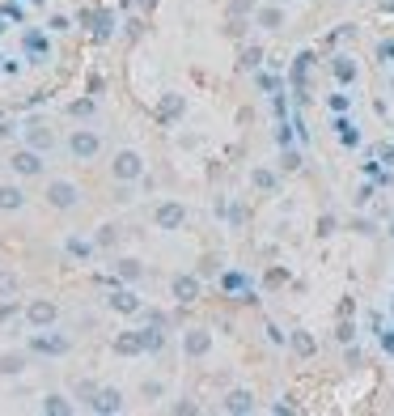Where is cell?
Masks as SVG:
<instances>
[{
    "label": "cell",
    "instance_id": "cell-1",
    "mask_svg": "<svg viewBox=\"0 0 394 416\" xmlns=\"http://www.w3.org/2000/svg\"><path fill=\"white\" fill-rule=\"evenodd\" d=\"M140 174H144V162H140V153H132V149L115 153V179L132 183V179H140Z\"/></svg>",
    "mask_w": 394,
    "mask_h": 416
},
{
    "label": "cell",
    "instance_id": "cell-2",
    "mask_svg": "<svg viewBox=\"0 0 394 416\" xmlns=\"http://www.w3.org/2000/svg\"><path fill=\"white\" fill-rule=\"evenodd\" d=\"M183 221H187V208L183 204H174V200L170 204H157V230H179Z\"/></svg>",
    "mask_w": 394,
    "mask_h": 416
},
{
    "label": "cell",
    "instance_id": "cell-3",
    "mask_svg": "<svg viewBox=\"0 0 394 416\" xmlns=\"http://www.w3.org/2000/svg\"><path fill=\"white\" fill-rule=\"evenodd\" d=\"M47 200H51V208H73V204L81 200V191H77L73 183H64V179H60V183H51V187H47Z\"/></svg>",
    "mask_w": 394,
    "mask_h": 416
},
{
    "label": "cell",
    "instance_id": "cell-4",
    "mask_svg": "<svg viewBox=\"0 0 394 416\" xmlns=\"http://www.w3.org/2000/svg\"><path fill=\"white\" fill-rule=\"evenodd\" d=\"M68 149H73V158H81V162H89V158H98V136L93 132H77L73 140H68Z\"/></svg>",
    "mask_w": 394,
    "mask_h": 416
},
{
    "label": "cell",
    "instance_id": "cell-5",
    "mask_svg": "<svg viewBox=\"0 0 394 416\" xmlns=\"http://www.w3.org/2000/svg\"><path fill=\"white\" fill-rule=\"evenodd\" d=\"M26 319H30L34 327H51V323H55V302H47V297H38V302H30V310H26Z\"/></svg>",
    "mask_w": 394,
    "mask_h": 416
},
{
    "label": "cell",
    "instance_id": "cell-6",
    "mask_svg": "<svg viewBox=\"0 0 394 416\" xmlns=\"http://www.w3.org/2000/svg\"><path fill=\"white\" fill-rule=\"evenodd\" d=\"M89 403H93V412H102V416H110V412H123V395H119V391H110V387H106V391H98Z\"/></svg>",
    "mask_w": 394,
    "mask_h": 416
},
{
    "label": "cell",
    "instance_id": "cell-7",
    "mask_svg": "<svg viewBox=\"0 0 394 416\" xmlns=\"http://www.w3.org/2000/svg\"><path fill=\"white\" fill-rule=\"evenodd\" d=\"M13 170L17 174H38L43 170V158H38L34 149H22V153H13Z\"/></svg>",
    "mask_w": 394,
    "mask_h": 416
},
{
    "label": "cell",
    "instance_id": "cell-8",
    "mask_svg": "<svg viewBox=\"0 0 394 416\" xmlns=\"http://www.w3.org/2000/svg\"><path fill=\"white\" fill-rule=\"evenodd\" d=\"M174 297H179V302H195V297H199V281H195V276H179V281H174Z\"/></svg>",
    "mask_w": 394,
    "mask_h": 416
},
{
    "label": "cell",
    "instance_id": "cell-9",
    "mask_svg": "<svg viewBox=\"0 0 394 416\" xmlns=\"http://www.w3.org/2000/svg\"><path fill=\"white\" fill-rule=\"evenodd\" d=\"M183 344H187V352H191V357H204V352L212 348V336H208V332H187V340H183Z\"/></svg>",
    "mask_w": 394,
    "mask_h": 416
},
{
    "label": "cell",
    "instance_id": "cell-10",
    "mask_svg": "<svg viewBox=\"0 0 394 416\" xmlns=\"http://www.w3.org/2000/svg\"><path fill=\"white\" fill-rule=\"evenodd\" d=\"M22 204H26L22 187H0V208H5V213H13V208H22Z\"/></svg>",
    "mask_w": 394,
    "mask_h": 416
},
{
    "label": "cell",
    "instance_id": "cell-11",
    "mask_svg": "<svg viewBox=\"0 0 394 416\" xmlns=\"http://www.w3.org/2000/svg\"><path fill=\"white\" fill-rule=\"evenodd\" d=\"M115 352H128V357H132V352H144V340H140V332H128V336H119V340H115Z\"/></svg>",
    "mask_w": 394,
    "mask_h": 416
},
{
    "label": "cell",
    "instance_id": "cell-12",
    "mask_svg": "<svg viewBox=\"0 0 394 416\" xmlns=\"http://www.w3.org/2000/svg\"><path fill=\"white\" fill-rule=\"evenodd\" d=\"M225 408H229V412H250L255 408V395L250 391H234L229 399H225Z\"/></svg>",
    "mask_w": 394,
    "mask_h": 416
},
{
    "label": "cell",
    "instance_id": "cell-13",
    "mask_svg": "<svg viewBox=\"0 0 394 416\" xmlns=\"http://www.w3.org/2000/svg\"><path fill=\"white\" fill-rule=\"evenodd\" d=\"M34 348H38V352H68V340H60V336H38Z\"/></svg>",
    "mask_w": 394,
    "mask_h": 416
},
{
    "label": "cell",
    "instance_id": "cell-14",
    "mask_svg": "<svg viewBox=\"0 0 394 416\" xmlns=\"http://www.w3.org/2000/svg\"><path fill=\"white\" fill-rule=\"evenodd\" d=\"M110 306L123 310V315H136V310H140V302H136L132 293H115V297H110Z\"/></svg>",
    "mask_w": 394,
    "mask_h": 416
},
{
    "label": "cell",
    "instance_id": "cell-15",
    "mask_svg": "<svg viewBox=\"0 0 394 416\" xmlns=\"http://www.w3.org/2000/svg\"><path fill=\"white\" fill-rule=\"evenodd\" d=\"M22 366H26V361H22L17 352H5V357H0V374H22Z\"/></svg>",
    "mask_w": 394,
    "mask_h": 416
},
{
    "label": "cell",
    "instance_id": "cell-16",
    "mask_svg": "<svg viewBox=\"0 0 394 416\" xmlns=\"http://www.w3.org/2000/svg\"><path fill=\"white\" fill-rule=\"evenodd\" d=\"M140 340H144V348H149V352H157V348H161V344H165V336H161V332H157V323H153V327H149V332H140Z\"/></svg>",
    "mask_w": 394,
    "mask_h": 416
},
{
    "label": "cell",
    "instance_id": "cell-17",
    "mask_svg": "<svg viewBox=\"0 0 394 416\" xmlns=\"http://www.w3.org/2000/svg\"><path fill=\"white\" fill-rule=\"evenodd\" d=\"M30 144H34V149H51V132L34 124V128H30Z\"/></svg>",
    "mask_w": 394,
    "mask_h": 416
},
{
    "label": "cell",
    "instance_id": "cell-18",
    "mask_svg": "<svg viewBox=\"0 0 394 416\" xmlns=\"http://www.w3.org/2000/svg\"><path fill=\"white\" fill-rule=\"evenodd\" d=\"M43 412H55V416H68L73 408H68V403H64L60 395H47V403H43Z\"/></svg>",
    "mask_w": 394,
    "mask_h": 416
},
{
    "label": "cell",
    "instance_id": "cell-19",
    "mask_svg": "<svg viewBox=\"0 0 394 416\" xmlns=\"http://www.w3.org/2000/svg\"><path fill=\"white\" fill-rule=\"evenodd\" d=\"M293 348H297L301 357H310V352H314V340H310L305 332H293Z\"/></svg>",
    "mask_w": 394,
    "mask_h": 416
},
{
    "label": "cell",
    "instance_id": "cell-20",
    "mask_svg": "<svg viewBox=\"0 0 394 416\" xmlns=\"http://www.w3.org/2000/svg\"><path fill=\"white\" fill-rule=\"evenodd\" d=\"M119 276L136 281V276H140V264H136V259H123V264H119Z\"/></svg>",
    "mask_w": 394,
    "mask_h": 416
},
{
    "label": "cell",
    "instance_id": "cell-21",
    "mask_svg": "<svg viewBox=\"0 0 394 416\" xmlns=\"http://www.w3.org/2000/svg\"><path fill=\"white\" fill-rule=\"evenodd\" d=\"M68 255L85 259V255H89V242H81V238H68Z\"/></svg>",
    "mask_w": 394,
    "mask_h": 416
},
{
    "label": "cell",
    "instance_id": "cell-22",
    "mask_svg": "<svg viewBox=\"0 0 394 416\" xmlns=\"http://www.w3.org/2000/svg\"><path fill=\"white\" fill-rule=\"evenodd\" d=\"M179 111H183V102H179V98H165V107H161V115H165V119H170V115H179Z\"/></svg>",
    "mask_w": 394,
    "mask_h": 416
},
{
    "label": "cell",
    "instance_id": "cell-23",
    "mask_svg": "<svg viewBox=\"0 0 394 416\" xmlns=\"http://www.w3.org/2000/svg\"><path fill=\"white\" fill-rule=\"evenodd\" d=\"M255 183H259V187H275V174H271V170H255Z\"/></svg>",
    "mask_w": 394,
    "mask_h": 416
},
{
    "label": "cell",
    "instance_id": "cell-24",
    "mask_svg": "<svg viewBox=\"0 0 394 416\" xmlns=\"http://www.w3.org/2000/svg\"><path fill=\"white\" fill-rule=\"evenodd\" d=\"M13 315H17V306H13V302H0V323H9Z\"/></svg>",
    "mask_w": 394,
    "mask_h": 416
},
{
    "label": "cell",
    "instance_id": "cell-25",
    "mask_svg": "<svg viewBox=\"0 0 394 416\" xmlns=\"http://www.w3.org/2000/svg\"><path fill=\"white\" fill-rule=\"evenodd\" d=\"M280 22H285V13H280V9H267V13H263V26H280Z\"/></svg>",
    "mask_w": 394,
    "mask_h": 416
},
{
    "label": "cell",
    "instance_id": "cell-26",
    "mask_svg": "<svg viewBox=\"0 0 394 416\" xmlns=\"http://www.w3.org/2000/svg\"><path fill=\"white\" fill-rule=\"evenodd\" d=\"M13 289H17V281L9 272H0V293H13Z\"/></svg>",
    "mask_w": 394,
    "mask_h": 416
},
{
    "label": "cell",
    "instance_id": "cell-27",
    "mask_svg": "<svg viewBox=\"0 0 394 416\" xmlns=\"http://www.w3.org/2000/svg\"><path fill=\"white\" fill-rule=\"evenodd\" d=\"M390 9H394V0H390Z\"/></svg>",
    "mask_w": 394,
    "mask_h": 416
}]
</instances>
